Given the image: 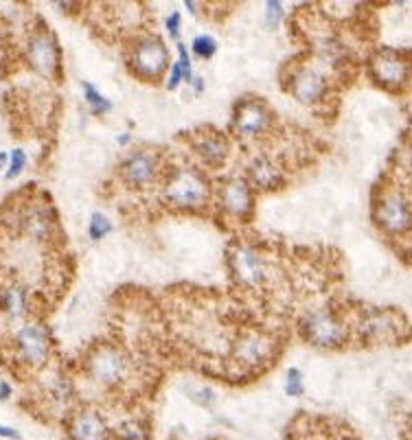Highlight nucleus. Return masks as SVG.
Wrapping results in <instances>:
<instances>
[{
	"label": "nucleus",
	"instance_id": "obj_1",
	"mask_svg": "<svg viewBox=\"0 0 412 440\" xmlns=\"http://www.w3.org/2000/svg\"><path fill=\"white\" fill-rule=\"evenodd\" d=\"M208 182L198 169H175L167 175L163 199L178 210H200L208 204Z\"/></svg>",
	"mask_w": 412,
	"mask_h": 440
},
{
	"label": "nucleus",
	"instance_id": "obj_2",
	"mask_svg": "<svg viewBox=\"0 0 412 440\" xmlns=\"http://www.w3.org/2000/svg\"><path fill=\"white\" fill-rule=\"evenodd\" d=\"M373 219L375 224L392 234H406L410 228V204L408 193L401 187H380L375 191V202H373Z\"/></svg>",
	"mask_w": 412,
	"mask_h": 440
},
{
	"label": "nucleus",
	"instance_id": "obj_3",
	"mask_svg": "<svg viewBox=\"0 0 412 440\" xmlns=\"http://www.w3.org/2000/svg\"><path fill=\"white\" fill-rule=\"evenodd\" d=\"M130 70H134L136 77L141 79H158L167 66H169V51L165 42L156 35H141L132 39L130 57H127Z\"/></svg>",
	"mask_w": 412,
	"mask_h": 440
},
{
	"label": "nucleus",
	"instance_id": "obj_4",
	"mask_svg": "<svg viewBox=\"0 0 412 440\" xmlns=\"http://www.w3.org/2000/svg\"><path fill=\"white\" fill-rule=\"evenodd\" d=\"M301 333L311 346L340 348L347 342V325L331 309H316L301 320Z\"/></svg>",
	"mask_w": 412,
	"mask_h": 440
},
{
	"label": "nucleus",
	"instance_id": "obj_5",
	"mask_svg": "<svg viewBox=\"0 0 412 440\" xmlns=\"http://www.w3.org/2000/svg\"><path fill=\"white\" fill-rule=\"evenodd\" d=\"M88 372L96 384L119 388L127 377V357L112 344H99L88 357Z\"/></svg>",
	"mask_w": 412,
	"mask_h": 440
},
{
	"label": "nucleus",
	"instance_id": "obj_6",
	"mask_svg": "<svg viewBox=\"0 0 412 440\" xmlns=\"http://www.w3.org/2000/svg\"><path fill=\"white\" fill-rule=\"evenodd\" d=\"M370 75L373 79L388 88V90H401L408 84L410 75V64L408 55L404 51H392V49H382L370 57Z\"/></svg>",
	"mask_w": 412,
	"mask_h": 440
},
{
	"label": "nucleus",
	"instance_id": "obj_7",
	"mask_svg": "<svg viewBox=\"0 0 412 440\" xmlns=\"http://www.w3.org/2000/svg\"><path fill=\"white\" fill-rule=\"evenodd\" d=\"M27 59L33 70L55 79L60 75V46L49 27L35 29L27 39Z\"/></svg>",
	"mask_w": 412,
	"mask_h": 440
},
{
	"label": "nucleus",
	"instance_id": "obj_8",
	"mask_svg": "<svg viewBox=\"0 0 412 440\" xmlns=\"http://www.w3.org/2000/svg\"><path fill=\"white\" fill-rule=\"evenodd\" d=\"M228 261H230V270H232V276L237 278V283L246 287H259L261 283L268 281V261L261 254V250H257L254 246H248V244L235 246Z\"/></svg>",
	"mask_w": 412,
	"mask_h": 440
},
{
	"label": "nucleus",
	"instance_id": "obj_9",
	"mask_svg": "<svg viewBox=\"0 0 412 440\" xmlns=\"http://www.w3.org/2000/svg\"><path fill=\"white\" fill-rule=\"evenodd\" d=\"M15 353L20 357V362L29 368H40L46 364L49 353H51V339L49 333L40 327H23L13 337Z\"/></svg>",
	"mask_w": 412,
	"mask_h": 440
},
{
	"label": "nucleus",
	"instance_id": "obj_10",
	"mask_svg": "<svg viewBox=\"0 0 412 440\" xmlns=\"http://www.w3.org/2000/svg\"><path fill=\"white\" fill-rule=\"evenodd\" d=\"M158 156L154 151H147V149H141V151H134L130 153L123 165H121V177L123 182L132 189H145L149 184L156 182V177H158L161 169H158Z\"/></svg>",
	"mask_w": 412,
	"mask_h": 440
},
{
	"label": "nucleus",
	"instance_id": "obj_11",
	"mask_svg": "<svg viewBox=\"0 0 412 440\" xmlns=\"http://www.w3.org/2000/svg\"><path fill=\"white\" fill-rule=\"evenodd\" d=\"M270 123H272V114L259 99H246V101H242L235 108L232 127L244 138L261 136L263 132H268Z\"/></svg>",
	"mask_w": 412,
	"mask_h": 440
},
{
	"label": "nucleus",
	"instance_id": "obj_12",
	"mask_svg": "<svg viewBox=\"0 0 412 440\" xmlns=\"http://www.w3.org/2000/svg\"><path fill=\"white\" fill-rule=\"evenodd\" d=\"M289 92L305 106H313L327 94V77L313 66H301L289 77Z\"/></svg>",
	"mask_w": 412,
	"mask_h": 440
},
{
	"label": "nucleus",
	"instance_id": "obj_13",
	"mask_svg": "<svg viewBox=\"0 0 412 440\" xmlns=\"http://www.w3.org/2000/svg\"><path fill=\"white\" fill-rule=\"evenodd\" d=\"M66 434L70 440H110V427L104 414L96 410H75L66 421Z\"/></svg>",
	"mask_w": 412,
	"mask_h": 440
},
{
	"label": "nucleus",
	"instance_id": "obj_14",
	"mask_svg": "<svg viewBox=\"0 0 412 440\" xmlns=\"http://www.w3.org/2000/svg\"><path fill=\"white\" fill-rule=\"evenodd\" d=\"M272 337L263 331H244L235 342V359L239 366H259L272 353Z\"/></svg>",
	"mask_w": 412,
	"mask_h": 440
},
{
	"label": "nucleus",
	"instance_id": "obj_15",
	"mask_svg": "<svg viewBox=\"0 0 412 440\" xmlns=\"http://www.w3.org/2000/svg\"><path fill=\"white\" fill-rule=\"evenodd\" d=\"M220 202L226 213L239 219H248L252 213V187L242 177H230L228 182H224L220 191Z\"/></svg>",
	"mask_w": 412,
	"mask_h": 440
},
{
	"label": "nucleus",
	"instance_id": "obj_16",
	"mask_svg": "<svg viewBox=\"0 0 412 440\" xmlns=\"http://www.w3.org/2000/svg\"><path fill=\"white\" fill-rule=\"evenodd\" d=\"M191 147L200 156V160L208 167H220L228 156V143L226 138L211 127H204L191 136Z\"/></svg>",
	"mask_w": 412,
	"mask_h": 440
},
{
	"label": "nucleus",
	"instance_id": "obj_17",
	"mask_svg": "<svg viewBox=\"0 0 412 440\" xmlns=\"http://www.w3.org/2000/svg\"><path fill=\"white\" fill-rule=\"evenodd\" d=\"M248 184L261 191H272L283 184V171L272 163L270 158L259 156L248 167Z\"/></svg>",
	"mask_w": 412,
	"mask_h": 440
},
{
	"label": "nucleus",
	"instance_id": "obj_18",
	"mask_svg": "<svg viewBox=\"0 0 412 440\" xmlns=\"http://www.w3.org/2000/svg\"><path fill=\"white\" fill-rule=\"evenodd\" d=\"M362 331L370 339H386L397 335V313L384 311V309H373L362 320Z\"/></svg>",
	"mask_w": 412,
	"mask_h": 440
},
{
	"label": "nucleus",
	"instance_id": "obj_19",
	"mask_svg": "<svg viewBox=\"0 0 412 440\" xmlns=\"http://www.w3.org/2000/svg\"><path fill=\"white\" fill-rule=\"evenodd\" d=\"M0 309L9 318H23L27 313V289L20 285H7L0 289Z\"/></svg>",
	"mask_w": 412,
	"mask_h": 440
},
{
	"label": "nucleus",
	"instance_id": "obj_20",
	"mask_svg": "<svg viewBox=\"0 0 412 440\" xmlns=\"http://www.w3.org/2000/svg\"><path fill=\"white\" fill-rule=\"evenodd\" d=\"M110 438L112 440H147L149 432H147L145 423L136 421V418H130V421H123L121 425L110 429Z\"/></svg>",
	"mask_w": 412,
	"mask_h": 440
},
{
	"label": "nucleus",
	"instance_id": "obj_21",
	"mask_svg": "<svg viewBox=\"0 0 412 440\" xmlns=\"http://www.w3.org/2000/svg\"><path fill=\"white\" fill-rule=\"evenodd\" d=\"M82 88H84V99H86V103H88V108H90V112H92L94 116H104V114H108V112L112 110V103H110L108 99H106L99 90H96L92 84L84 82Z\"/></svg>",
	"mask_w": 412,
	"mask_h": 440
},
{
	"label": "nucleus",
	"instance_id": "obj_22",
	"mask_svg": "<svg viewBox=\"0 0 412 440\" xmlns=\"http://www.w3.org/2000/svg\"><path fill=\"white\" fill-rule=\"evenodd\" d=\"M112 232V222L108 219V215L104 213H92L90 224H88V234L92 241H101L104 237H108Z\"/></svg>",
	"mask_w": 412,
	"mask_h": 440
},
{
	"label": "nucleus",
	"instance_id": "obj_23",
	"mask_svg": "<svg viewBox=\"0 0 412 440\" xmlns=\"http://www.w3.org/2000/svg\"><path fill=\"white\" fill-rule=\"evenodd\" d=\"M191 51L200 59H211L215 53H218V39H215L213 35H198L191 42Z\"/></svg>",
	"mask_w": 412,
	"mask_h": 440
},
{
	"label": "nucleus",
	"instance_id": "obj_24",
	"mask_svg": "<svg viewBox=\"0 0 412 440\" xmlns=\"http://www.w3.org/2000/svg\"><path fill=\"white\" fill-rule=\"evenodd\" d=\"M7 165H9V169H7L5 177L7 180H15L18 175L25 171V167H27V153H25V149H13L9 153V163Z\"/></svg>",
	"mask_w": 412,
	"mask_h": 440
},
{
	"label": "nucleus",
	"instance_id": "obj_25",
	"mask_svg": "<svg viewBox=\"0 0 412 440\" xmlns=\"http://www.w3.org/2000/svg\"><path fill=\"white\" fill-rule=\"evenodd\" d=\"M305 386H303V372L299 368H289L285 377V394L287 396H303Z\"/></svg>",
	"mask_w": 412,
	"mask_h": 440
},
{
	"label": "nucleus",
	"instance_id": "obj_26",
	"mask_svg": "<svg viewBox=\"0 0 412 440\" xmlns=\"http://www.w3.org/2000/svg\"><path fill=\"white\" fill-rule=\"evenodd\" d=\"M283 15H285V11H283L281 3H277V0H274V3H266V25L270 29H277Z\"/></svg>",
	"mask_w": 412,
	"mask_h": 440
},
{
	"label": "nucleus",
	"instance_id": "obj_27",
	"mask_svg": "<svg viewBox=\"0 0 412 440\" xmlns=\"http://www.w3.org/2000/svg\"><path fill=\"white\" fill-rule=\"evenodd\" d=\"M178 66L182 70V82L185 84H191L193 82V68H191V57H189V51L187 46L180 42L178 44Z\"/></svg>",
	"mask_w": 412,
	"mask_h": 440
},
{
	"label": "nucleus",
	"instance_id": "obj_28",
	"mask_svg": "<svg viewBox=\"0 0 412 440\" xmlns=\"http://www.w3.org/2000/svg\"><path fill=\"white\" fill-rule=\"evenodd\" d=\"M165 25H167V31L173 39H178L180 35V11H171L165 20Z\"/></svg>",
	"mask_w": 412,
	"mask_h": 440
},
{
	"label": "nucleus",
	"instance_id": "obj_29",
	"mask_svg": "<svg viewBox=\"0 0 412 440\" xmlns=\"http://www.w3.org/2000/svg\"><path fill=\"white\" fill-rule=\"evenodd\" d=\"M193 401H198L200 406H213L215 403V392L211 388H198L193 392Z\"/></svg>",
	"mask_w": 412,
	"mask_h": 440
},
{
	"label": "nucleus",
	"instance_id": "obj_30",
	"mask_svg": "<svg viewBox=\"0 0 412 440\" xmlns=\"http://www.w3.org/2000/svg\"><path fill=\"white\" fill-rule=\"evenodd\" d=\"M182 84V70L178 66V62H175L169 70V77H167V90H175Z\"/></svg>",
	"mask_w": 412,
	"mask_h": 440
},
{
	"label": "nucleus",
	"instance_id": "obj_31",
	"mask_svg": "<svg viewBox=\"0 0 412 440\" xmlns=\"http://www.w3.org/2000/svg\"><path fill=\"white\" fill-rule=\"evenodd\" d=\"M0 438H7V440H20V438H23V434L18 432L15 427L0 425Z\"/></svg>",
	"mask_w": 412,
	"mask_h": 440
},
{
	"label": "nucleus",
	"instance_id": "obj_32",
	"mask_svg": "<svg viewBox=\"0 0 412 440\" xmlns=\"http://www.w3.org/2000/svg\"><path fill=\"white\" fill-rule=\"evenodd\" d=\"M191 86H193L195 94H200V92H204V88H206V84H204V77H193V82H191Z\"/></svg>",
	"mask_w": 412,
	"mask_h": 440
},
{
	"label": "nucleus",
	"instance_id": "obj_33",
	"mask_svg": "<svg viewBox=\"0 0 412 440\" xmlns=\"http://www.w3.org/2000/svg\"><path fill=\"white\" fill-rule=\"evenodd\" d=\"M9 396H11V386H9V382H0V401H7Z\"/></svg>",
	"mask_w": 412,
	"mask_h": 440
},
{
	"label": "nucleus",
	"instance_id": "obj_34",
	"mask_svg": "<svg viewBox=\"0 0 412 440\" xmlns=\"http://www.w3.org/2000/svg\"><path fill=\"white\" fill-rule=\"evenodd\" d=\"M7 163H9V153L7 151H0V169H5Z\"/></svg>",
	"mask_w": 412,
	"mask_h": 440
},
{
	"label": "nucleus",
	"instance_id": "obj_35",
	"mask_svg": "<svg viewBox=\"0 0 412 440\" xmlns=\"http://www.w3.org/2000/svg\"><path fill=\"white\" fill-rule=\"evenodd\" d=\"M185 7L189 9V13H193V15H195V9H198L200 5H198V3H191V0H187V3H185Z\"/></svg>",
	"mask_w": 412,
	"mask_h": 440
},
{
	"label": "nucleus",
	"instance_id": "obj_36",
	"mask_svg": "<svg viewBox=\"0 0 412 440\" xmlns=\"http://www.w3.org/2000/svg\"><path fill=\"white\" fill-rule=\"evenodd\" d=\"M130 143V134H121L119 136V145H127Z\"/></svg>",
	"mask_w": 412,
	"mask_h": 440
}]
</instances>
